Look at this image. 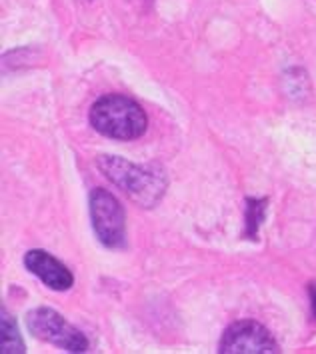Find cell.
Wrapping results in <instances>:
<instances>
[{"label": "cell", "mask_w": 316, "mask_h": 354, "mask_svg": "<svg viewBox=\"0 0 316 354\" xmlns=\"http://www.w3.org/2000/svg\"><path fill=\"white\" fill-rule=\"evenodd\" d=\"M91 124L100 134L114 140H134L147 132L149 120L140 104L132 98L122 94H106L93 104Z\"/></svg>", "instance_id": "6da1fadb"}, {"label": "cell", "mask_w": 316, "mask_h": 354, "mask_svg": "<svg viewBox=\"0 0 316 354\" xmlns=\"http://www.w3.org/2000/svg\"><path fill=\"white\" fill-rule=\"evenodd\" d=\"M91 216L100 243L109 248L124 246V210L114 194L104 188H94L91 192Z\"/></svg>", "instance_id": "277c9868"}, {"label": "cell", "mask_w": 316, "mask_h": 354, "mask_svg": "<svg viewBox=\"0 0 316 354\" xmlns=\"http://www.w3.org/2000/svg\"><path fill=\"white\" fill-rule=\"evenodd\" d=\"M24 264L32 274H37L38 279L53 290H68L73 286V282H75L73 272L62 262L56 261L53 254H48L44 250L26 252Z\"/></svg>", "instance_id": "8992f818"}, {"label": "cell", "mask_w": 316, "mask_h": 354, "mask_svg": "<svg viewBox=\"0 0 316 354\" xmlns=\"http://www.w3.org/2000/svg\"><path fill=\"white\" fill-rule=\"evenodd\" d=\"M310 295H313V306H315V313H316V286L310 288Z\"/></svg>", "instance_id": "ba28073f"}, {"label": "cell", "mask_w": 316, "mask_h": 354, "mask_svg": "<svg viewBox=\"0 0 316 354\" xmlns=\"http://www.w3.org/2000/svg\"><path fill=\"white\" fill-rule=\"evenodd\" d=\"M98 168L111 178L116 187L122 188L129 196L138 201L140 205H154L165 192V183L160 176L152 174L145 168L134 167V165L118 158V156H100Z\"/></svg>", "instance_id": "7a4b0ae2"}, {"label": "cell", "mask_w": 316, "mask_h": 354, "mask_svg": "<svg viewBox=\"0 0 316 354\" xmlns=\"http://www.w3.org/2000/svg\"><path fill=\"white\" fill-rule=\"evenodd\" d=\"M26 324H28V330L37 338L50 342L62 351H68V353H86L89 351L86 336L80 330H76L73 324H68L56 310L37 308V310L28 313Z\"/></svg>", "instance_id": "3957f363"}, {"label": "cell", "mask_w": 316, "mask_h": 354, "mask_svg": "<svg viewBox=\"0 0 316 354\" xmlns=\"http://www.w3.org/2000/svg\"><path fill=\"white\" fill-rule=\"evenodd\" d=\"M2 353H24V344L20 340L19 328L8 313H2Z\"/></svg>", "instance_id": "52a82bcc"}, {"label": "cell", "mask_w": 316, "mask_h": 354, "mask_svg": "<svg viewBox=\"0 0 316 354\" xmlns=\"http://www.w3.org/2000/svg\"><path fill=\"white\" fill-rule=\"evenodd\" d=\"M223 354H272L279 353V344L270 333L252 320H242L226 328L221 340Z\"/></svg>", "instance_id": "5b68a950"}]
</instances>
